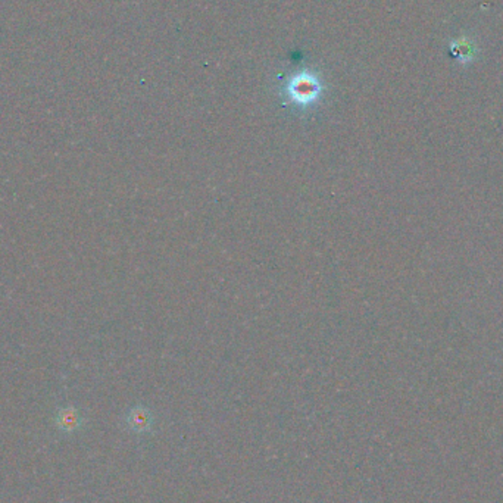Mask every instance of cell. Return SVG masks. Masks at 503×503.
I'll list each match as a JSON object with an SVG mask.
<instances>
[{"instance_id": "cell-2", "label": "cell", "mask_w": 503, "mask_h": 503, "mask_svg": "<svg viewBox=\"0 0 503 503\" xmlns=\"http://www.w3.org/2000/svg\"><path fill=\"white\" fill-rule=\"evenodd\" d=\"M127 424L134 433H138V434L148 433L153 426L152 412L145 406H136L129 412Z\"/></svg>"}, {"instance_id": "cell-1", "label": "cell", "mask_w": 503, "mask_h": 503, "mask_svg": "<svg viewBox=\"0 0 503 503\" xmlns=\"http://www.w3.org/2000/svg\"><path fill=\"white\" fill-rule=\"evenodd\" d=\"M449 55L458 62L459 65L473 64L481 53V46L474 34H459L448 43Z\"/></svg>"}]
</instances>
